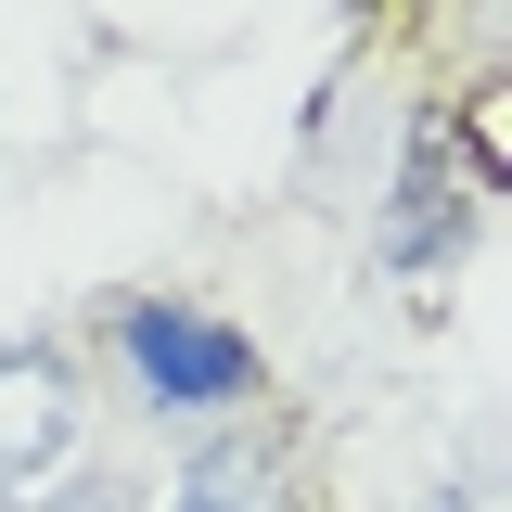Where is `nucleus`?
I'll list each match as a JSON object with an SVG mask.
<instances>
[{
  "instance_id": "f257e3e1",
  "label": "nucleus",
  "mask_w": 512,
  "mask_h": 512,
  "mask_svg": "<svg viewBox=\"0 0 512 512\" xmlns=\"http://www.w3.org/2000/svg\"><path fill=\"white\" fill-rule=\"evenodd\" d=\"M103 359H116V384L154 423H231V410L269 397L256 333L218 320V308H180V295H128V308L103 320Z\"/></svg>"
},
{
  "instance_id": "f03ea898",
  "label": "nucleus",
  "mask_w": 512,
  "mask_h": 512,
  "mask_svg": "<svg viewBox=\"0 0 512 512\" xmlns=\"http://www.w3.org/2000/svg\"><path fill=\"white\" fill-rule=\"evenodd\" d=\"M77 423H90V384L64 346H0V512L64 487L77 461Z\"/></svg>"
},
{
  "instance_id": "7ed1b4c3",
  "label": "nucleus",
  "mask_w": 512,
  "mask_h": 512,
  "mask_svg": "<svg viewBox=\"0 0 512 512\" xmlns=\"http://www.w3.org/2000/svg\"><path fill=\"white\" fill-rule=\"evenodd\" d=\"M474 231H487V205L448 167V128H410V167H397V205H384V269L397 282H436V269L474 256Z\"/></svg>"
},
{
  "instance_id": "20e7f679",
  "label": "nucleus",
  "mask_w": 512,
  "mask_h": 512,
  "mask_svg": "<svg viewBox=\"0 0 512 512\" xmlns=\"http://www.w3.org/2000/svg\"><path fill=\"white\" fill-rule=\"evenodd\" d=\"M154 512H320L308 500V474H295V448H269V436H205L167 474V500Z\"/></svg>"
}]
</instances>
